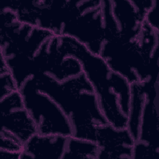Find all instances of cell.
<instances>
[{
	"label": "cell",
	"instance_id": "1",
	"mask_svg": "<svg viewBox=\"0 0 159 159\" xmlns=\"http://www.w3.org/2000/svg\"><path fill=\"white\" fill-rule=\"evenodd\" d=\"M33 77L38 89L51 98L68 117L72 136L95 142L97 127L108 122L84 73L63 81L45 73Z\"/></svg>",
	"mask_w": 159,
	"mask_h": 159
},
{
	"label": "cell",
	"instance_id": "2",
	"mask_svg": "<svg viewBox=\"0 0 159 159\" xmlns=\"http://www.w3.org/2000/svg\"><path fill=\"white\" fill-rule=\"evenodd\" d=\"M58 50L62 57H73L80 63L83 73L93 88L107 122L118 129L127 128V117L122 112L118 98L112 89L110 81L112 70L105 60L66 35L58 36Z\"/></svg>",
	"mask_w": 159,
	"mask_h": 159
},
{
	"label": "cell",
	"instance_id": "3",
	"mask_svg": "<svg viewBox=\"0 0 159 159\" xmlns=\"http://www.w3.org/2000/svg\"><path fill=\"white\" fill-rule=\"evenodd\" d=\"M19 91L37 133L73 135V128L68 117L51 98L38 89L33 76L25 81Z\"/></svg>",
	"mask_w": 159,
	"mask_h": 159
},
{
	"label": "cell",
	"instance_id": "4",
	"mask_svg": "<svg viewBox=\"0 0 159 159\" xmlns=\"http://www.w3.org/2000/svg\"><path fill=\"white\" fill-rule=\"evenodd\" d=\"M60 35L71 37L92 53L99 55L105 36L101 1H93L78 17L63 26Z\"/></svg>",
	"mask_w": 159,
	"mask_h": 159
},
{
	"label": "cell",
	"instance_id": "5",
	"mask_svg": "<svg viewBox=\"0 0 159 159\" xmlns=\"http://www.w3.org/2000/svg\"><path fill=\"white\" fill-rule=\"evenodd\" d=\"M135 140L127 128L118 129L109 123L97 127L95 142L99 158L132 159Z\"/></svg>",
	"mask_w": 159,
	"mask_h": 159
},
{
	"label": "cell",
	"instance_id": "6",
	"mask_svg": "<svg viewBox=\"0 0 159 159\" xmlns=\"http://www.w3.org/2000/svg\"><path fill=\"white\" fill-rule=\"evenodd\" d=\"M1 128L23 144L37 133L35 124L25 109L23 100L12 99L1 104Z\"/></svg>",
	"mask_w": 159,
	"mask_h": 159
},
{
	"label": "cell",
	"instance_id": "7",
	"mask_svg": "<svg viewBox=\"0 0 159 159\" xmlns=\"http://www.w3.org/2000/svg\"><path fill=\"white\" fill-rule=\"evenodd\" d=\"M143 83L145 91V100L140 119L137 141L147 143L159 150L158 80L151 78Z\"/></svg>",
	"mask_w": 159,
	"mask_h": 159
},
{
	"label": "cell",
	"instance_id": "8",
	"mask_svg": "<svg viewBox=\"0 0 159 159\" xmlns=\"http://www.w3.org/2000/svg\"><path fill=\"white\" fill-rule=\"evenodd\" d=\"M69 137L36 133L24 143L20 159H63Z\"/></svg>",
	"mask_w": 159,
	"mask_h": 159
},
{
	"label": "cell",
	"instance_id": "9",
	"mask_svg": "<svg viewBox=\"0 0 159 159\" xmlns=\"http://www.w3.org/2000/svg\"><path fill=\"white\" fill-rule=\"evenodd\" d=\"M145 100V91L143 83L137 82L132 83L127 129L135 142L139 139L140 119Z\"/></svg>",
	"mask_w": 159,
	"mask_h": 159
},
{
	"label": "cell",
	"instance_id": "10",
	"mask_svg": "<svg viewBox=\"0 0 159 159\" xmlns=\"http://www.w3.org/2000/svg\"><path fill=\"white\" fill-rule=\"evenodd\" d=\"M98 152L99 147L95 142L71 135L68 137L63 159L73 158L98 159Z\"/></svg>",
	"mask_w": 159,
	"mask_h": 159
},
{
	"label": "cell",
	"instance_id": "11",
	"mask_svg": "<svg viewBox=\"0 0 159 159\" xmlns=\"http://www.w3.org/2000/svg\"><path fill=\"white\" fill-rule=\"evenodd\" d=\"M139 158L158 159L159 150L147 143L140 141H136L133 148L132 159Z\"/></svg>",
	"mask_w": 159,
	"mask_h": 159
},
{
	"label": "cell",
	"instance_id": "12",
	"mask_svg": "<svg viewBox=\"0 0 159 159\" xmlns=\"http://www.w3.org/2000/svg\"><path fill=\"white\" fill-rule=\"evenodd\" d=\"M24 144L11 134L1 130V147L12 152H22Z\"/></svg>",
	"mask_w": 159,
	"mask_h": 159
},
{
	"label": "cell",
	"instance_id": "13",
	"mask_svg": "<svg viewBox=\"0 0 159 159\" xmlns=\"http://www.w3.org/2000/svg\"><path fill=\"white\" fill-rule=\"evenodd\" d=\"M0 76H1L0 99L17 90H19L10 71L0 73Z\"/></svg>",
	"mask_w": 159,
	"mask_h": 159
},
{
	"label": "cell",
	"instance_id": "14",
	"mask_svg": "<svg viewBox=\"0 0 159 159\" xmlns=\"http://www.w3.org/2000/svg\"><path fill=\"white\" fill-rule=\"evenodd\" d=\"M158 10L157 1H155L153 6L147 12L144 22L147 23L150 27L156 31H158Z\"/></svg>",
	"mask_w": 159,
	"mask_h": 159
},
{
	"label": "cell",
	"instance_id": "15",
	"mask_svg": "<svg viewBox=\"0 0 159 159\" xmlns=\"http://www.w3.org/2000/svg\"><path fill=\"white\" fill-rule=\"evenodd\" d=\"M22 152H12L0 149V155L2 159H20Z\"/></svg>",
	"mask_w": 159,
	"mask_h": 159
}]
</instances>
